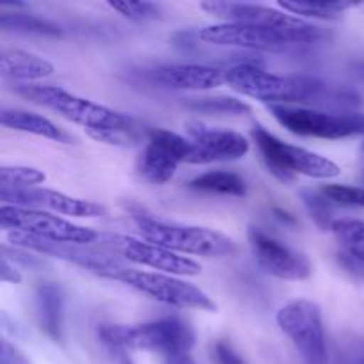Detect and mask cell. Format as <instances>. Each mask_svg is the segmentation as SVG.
<instances>
[{"label": "cell", "instance_id": "cell-1", "mask_svg": "<svg viewBox=\"0 0 364 364\" xmlns=\"http://www.w3.org/2000/svg\"><path fill=\"white\" fill-rule=\"evenodd\" d=\"M18 95L31 100L32 103L55 110L66 119L80 124L96 141L109 144H132L137 139L135 123L132 117L109 109L105 105L82 98L57 85L23 84L16 87Z\"/></svg>", "mask_w": 364, "mask_h": 364}, {"label": "cell", "instance_id": "cell-2", "mask_svg": "<svg viewBox=\"0 0 364 364\" xmlns=\"http://www.w3.org/2000/svg\"><path fill=\"white\" fill-rule=\"evenodd\" d=\"M98 338L109 352L117 354L127 363H130L124 355L127 350L159 352L169 359L191 354L196 341L194 329L176 316L139 326H102L98 329Z\"/></svg>", "mask_w": 364, "mask_h": 364}, {"label": "cell", "instance_id": "cell-3", "mask_svg": "<svg viewBox=\"0 0 364 364\" xmlns=\"http://www.w3.org/2000/svg\"><path fill=\"white\" fill-rule=\"evenodd\" d=\"M226 84L240 95L269 105L320 102L327 84L308 75H276L255 64H238L226 70Z\"/></svg>", "mask_w": 364, "mask_h": 364}, {"label": "cell", "instance_id": "cell-4", "mask_svg": "<svg viewBox=\"0 0 364 364\" xmlns=\"http://www.w3.org/2000/svg\"><path fill=\"white\" fill-rule=\"evenodd\" d=\"M135 224L144 240L166 247L176 255L206 256L219 258L237 251L235 242L226 235L205 226H183V224L162 223L146 215H135Z\"/></svg>", "mask_w": 364, "mask_h": 364}, {"label": "cell", "instance_id": "cell-5", "mask_svg": "<svg viewBox=\"0 0 364 364\" xmlns=\"http://www.w3.org/2000/svg\"><path fill=\"white\" fill-rule=\"evenodd\" d=\"M252 139L270 173L281 181H291L295 174L316 178V180H329L341 173L338 164H334L327 156L288 144L259 124L252 128Z\"/></svg>", "mask_w": 364, "mask_h": 364}, {"label": "cell", "instance_id": "cell-6", "mask_svg": "<svg viewBox=\"0 0 364 364\" xmlns=\"http://www.w3.org/2000/svg\"><path fill=\"white\" fill-rule=\"evenodd\" d=\"M201 9L212 16L223 18L224 21H237V23L262 25V27L274 28L297 46L313 45L322 36L316 25L294 16L287 11H277L274 7L259 6V4L203 2Z\"/></svg>", "mask_w": 364, "mask_h": 364}, {"label": "cell", "instance_id": "cell-7", "mask_svg": "<svg viewBox=\"0 0 364 364\" xmlns=\"http://www.w3.org/2000/svg\"><path fill=\"white\" fill-rule=\"evenodd\" d=\"M277 326L290 338L306 364H327V338L322 309L308 299H295L277 311Z\"/></svg>", "mask_w": 364, "mask_h": 364}, {"label": "cell", "instance_id": "cell-8", "mask_svg": "<svg viewBox=\"0 0 364 364\" xmlns=\"http://www.w3.org/2000/svg\"><path fill=\"white\" fill-rule=\"evenodd\" d=\"M281 127L302 137L347 139L364 135V114H333L294 105H269Z\"/></svg>", "mask_w": 364, "mask_h": 364}, {"label": "cell", "instance_id": "cell-9", "mask_svg": "<svg viewBox=\"0 0 364 364\" xmlns=\"http://www.w3.org/2000/svg\"><path fill=\"white\" fill-rule=\"evenodd\" d=\"M110 279L121 281L134 290L178 309H199L215 311V302L192 283L178 279L176 276L162 272H144V270L123 269L112 274Z\"/></svg>", "mask_w": 364, "mask_h": 364}, {"label": "cell", "instance_id": "cell-10", "mask_svg": "<svg viewBox=\"0 0 364 364\" xmlns=\"http://www.w3.org/2000/svg\"><path fill=\"white\" fill-rule=\"evenodd\" d=\"M0 224L7 231H20V233H27L52 242L91 245L100 240V233H96V231L77 226L64 217L48 213L45 210L2 205Z\"/></svg>", "mask_w": 364, "mask_h": 364}, {"label": "cell", "instance_id": "cell-11", "mask_svg": "<svg viewBox=\"0 0 364 364\" xmlns=\"http://www.w3.org/2000/svg\"><path fill=\"white\" fill-rule=\"evenodd\" d=\"M100 242L110 252L119 256L124 262L135 265L149 267L169 276H198L201 274V265L187 256L176 255L166 247L151 244L144 238L128 237V235L100 233Z\"/></svg>", "mask_w": 364, "mask_h": 364}, {"label": "cell", "instance_id": "cell-12", "mask_svg": "<svg viewBox=\"0 0 364 364\" xmlns=\"http://www.w3.org/2000/svg\"><path fill=\"white\" fill-rule=\"evenodd\" d=\"M191 141L171 130L155 128L139 156V174L153 185H164L174 176L180 164H188Z\"/></svg>", "mask_w": 364, "mask_h": 364}, {"label": "cell", "instance_id": "cell-13", "mask_svg": "<svg viewBox=\"0 0 364 364\" xmlns=\"http://www.w3.org/2000/svg\"><path fill=\"white\" fill-rule=\"evenodd\" d=\"M7 240L21 249L36 251L39 252V255L53 256V258H60L64 259V262L75 263V265H80L84 267V269L92 270V272L102 274V276L105 277H110L112 274L127 269L124 259H121L117 255H114V252L110 251H92L87 245L45 240V238L32 237V235L20 233V231H9V233H7Z\"/></svg>", "mask_w": 364, "mask_h": 364}, {"label": "cell", "instance_id": "cell-14", "mask_svg": "<svg viewBox=\"0 0 364 364\" xmlns=\"http://www.w3.org/2000/svg\"><path fill=\"white\" fill-rule=\"evenodd\" d=\"M247 240L256 263L270 276L284 281H304L311 276L313 269L308 256L288 247L272 235L251 226L247 230Z\"/></svg>", "mask_w": 364, "mask_h": 364}, {"label": "cell", "instance_id": "cell-15", "mask_svg": "<svg viewBox=\"0 0 364 364\" xmlns=\"http://www.w3.org/2000/svg\"><path fill=\"white\" fill-rule=\"evenodd\" d=\"M199 39L210 45L238 46V48L263 50V52H288L291 48H297V45H294L290 39L274 28L237 23V21L208 25L199 31Z\"/></svg>", "mask_w": 364, "mask_h": 364}, {"label": "cell", "instance_id": "cell-16", "mask_svg": "<svg viewBox=\"0 0 364 364\" xmlns=\"http://www.w3.org/2000/svg\"><path fill=\"white\" fill-rule=\"evenodd\" d=\"M187 134L191 141L188 164L230 162V160L244 159L251 149L247 139L238 132L191 123L187 124Z\"/></svg>", "mask_w": 364, "mask_h": 364}, {"label": "cell", "instance_id": "cell-17", "mask_svg": "<svg viewBox=\"0 0 364 364\" xmlns=\"http://www.w3.org/2000/svg\"><path fill=\"white\" fill-rule=\"evenodd\" d=\"M0 199L2 205L21 206V208H36V210H50L57 215L70 217H85V219H95V217L105 215V206L98 205L87 199L71 198L64 192L50 191V188H25V191H6L0 188Z\"/></svg>", "mask_w": 364, "mask_h": 364}, {"label": "cell", "instance_id": "cell-18", "mask_svg": "<svg viewBox=\"0 0 364 364\" xmlns=\"http://www.w3.org/2000/svg\"><path fill=\"white\" fill-rule=\"evenodd\" d=\"M153 80L176 91H208L226 84V71L203 64H171L153 71Z\"/></svg>", "mask_w": 364, "mask_h": 364}, {"label": "cell", "instance_id": "cell-19", "mask_svg": "<svg viewBox=\"0 0 364 364\" xmlns=\"http://www.w3.org/2000/svg\"><path fill=\"white\" fill-rule=\"evenodd\" d=\"M0 70L6 78L31 84V82L52 77L55 66L45 57L25 52V50H4L0 55Z\"/></svg>", "mask_w": 364, "mask_h": 364}, {"label": "cell", "instance_id": "cell-20", "mask_svg": "<svg viewBox=\"0 0 364 364\" xmlns=\"http://www.w3.org/2000/svg\"><path fill=\"white\" fill-rule=\"evenodd\" d=\"M0 123L6 128H9V130L39 135V137L64 142V144H70L73 141V137L68 132H64L63 128L57 127L53 121L23 109H2V112H0Z\"/></svg>", "mask_w": 364, "mask_h": 364}, {"label": "cell", "instance_id": "cell-21", "mask_svg": "<svg viewBox=\"0 0 364 364\" xmlns=\"http://www.w3.org/2000/svg\"><path fill=\"white\" fill-rule=\"evenodd\" d=\"M38 320L46 336L53 341L63 340V295L59 287L52 283L41 284L36 291Z\"/></svg>", "mask_w": 364, "mask_h": 364}, {"label": "cell", "instance_id": "cell-22", "mask_svg": "<svg viewBox=\"0 0 364 364\" xmlns=\"http://www.w3.org/2000/svg\"><path fill=\"white\" fill-rule=\"evenodd\" d=\"M188 187L199 192L235 196V198H244L247 194V185H245L244 178L237 173H230V171H210V173L194 178Z\"/></svg>", "mask_w": 364, "mask_h": 364}, {"label": "cell", "instance_id": "cell-23", "mask_svg": "<svg viewBox=\"0 0 364 364\" xmlns=\"http://www.w3.org/2000/svg\"><path fill=\"white\" fill-rule=\"evenodd\" d=\"M331 231L341 247V255L364 262V220L343 217L331 223Z\"/></svg>", "mask_w": 364, "mask_h": 364}, {"label": "cell", "instance_id": "cell-24", "mask_svg": "<svg viewBox=\"0 0 364 364\" xmlns=\"http://www.w3.org/2000/svg\"><path fill=\"white\" fill-rule=\"evenodd\" d=\"M354 2H279V7L294 16L320 18V20H338L345 11L352 9Z\"/></svg>", "mask_w": 364, "mask_h": 364}, {"label": "cell", "instance_id": "cell-25", "mask_svg": "<svg viewBox=\"0 0 364 364\" xmlns=\"http://www.w3.org/2000/svg\"><path fill=\"white\" fill-rule=\"evenodd\" d=\"M0 27L6 31L23 32V34H38V36H60L63 28L59 25L52 23L48 20H41L32 14L21 13H6L0 16Z\"/></svg>", "mask_w": 364, "mask_h": 364}, {"label": "cell", "instance_id": "cell-26", "mask_svg": "<svg viewBox=\"0 0 364 364\" xmlns=\"http://www.w3.org/2000/svg\"><path fill=\"white\" fill-rule=\"evenodd\" d=\"M46 174L36 167L27 166H4L0 169V188L6 191H25L43 183Z\"/></svg>", "mask_w": 364, "mask_h": 364}, {"label": "cell", "instance_id": "cell-27", "mask_svg": "<svg viewBox=\"0 0 364 364\" xmlns=\"http://www.w3.org/2000/svg\"><path fill=\"white\" fill-rule=\"evenodd\" d=\"M187 105L194 110L213 114H244L251 110L247 103L228 96H215V98H188Z\"/></svg>", "mask_w": 364, "mask_h": 364}, {"label": "cell", "instance_id": "cell-28", "mask_svg": "<svg viewBox=\"0 0 364 364\" xmlns=\"http://www.w3.org/2000/svg\"><path fill=\"white\" fill-rule=\"evenodd\" d=\"M320 194L329 203H334V205L359 206V208H364V187L331 183L320 188Z\"/></svg>", "mask_w": 364, "mask_h": 364}, {"label": "cell", "instance_id": "cell-29", "mask_svg": "<svg viewBox=\"0 0 364 364\" xmlns=\"http://www.w3.org/2000/svg\"><path fill=\"white\" fill-rule=\"evenodd\" d=\"M109 6L134 21H149L160 16V7L153 2H109Z\"/></svg>", "mask_w": 364, "mask_h": 364}, {"label": "cell", "instance_id": "cell-30", "mask_svg": "<svg viewBox=\"0 0 364 364\" xmlns=\"http://www.w3.org/2000/svg\"><path fill=\"white\" fill-rule=\"evenodd\" d=\"M302 198H304V203L308 205L311 215H315L316 223L322 224V226L331 228L329 213H327L329 212V208H327L329 201H327L322 194H316V192H308V191L302 192Z\"/></svg>", "mask_w": 364, "mask_h": 364}, {"label": "cell", "instance_id": "cell-31", "mask_svg": "<svg viewBox=\"0 0 364 364\" xmlns=\"http://www.w3.org/2000/svg\"><path fill=\"white\" fill-rule=\"evenodd\" d=\"M212 358L215 364H245L242 355L228 341H215L212 348Z\"/></svg>", "mask_w": 364, "mask_h": 364}, {"label": "cell", "instance_id": "cell-32", "mask_svg": "<svg viewBox=\"0 0 364 364\" xmlns=\"http://www.w3.org/2000/svg\"><path fill=\"white\" fill-rule=\"evenodd\" d=\"M0 364H32L31 359L16 347L11 345L7 340H2L0 345Z\"/></svg>", "mask_w": 364, "mask_h": 364}, {"label": "cell", "instance_id": "cell-33", "mask_svg": "<svg viewBox=\"0 0 364 364\" xmlns=\"http://www.w3.org/2000/svg\"><path fill=\"white\" fill-rule=\"evenodd\" d=\"M0 277H2L4 283H14L18 284L21 281L20 270L14 267V263L9 262L6 255L2 256V267H0Z\"/></svg>", "mask_w": 364, "mask_h": 364}, {"label": "cell", "instance_id": "cell-34", "mask_svg": "<svg viewBox=\"0 0 364 364\" xmlns=\"http://www.w3.org/2000/svg\"><path fill=\"white\" fill-rule=\"evenodd\" d=\"M340 262H341V265L348 270V272H352L354 276L364 279V262H358V259L348 258V256H345V255H340Z\"/></svg>", "mask_w": 364, "mask_h": 364}, {"label": "cell", "instance_id": "cell-35", "mask_svg": "<svg viewBox=\"0 0 364 364\" xmlns=\"http://www.w3.org/2000/svg\"><path fill=\"white\" fill-rule=\"evenodd\" d=\"M167 364H198L194 361L191 354H181V355H174V358L167 359Z\"/></svg>", "mask_w": 364, "mask_h": 364}, {"label": "cell", "instance_id": "cell-36", "mask_svg": "<svg viewBox=\"0 0 364 364\" xmlns=\"http://www.w3.org/2000/svg\"><path fill=\"white\" fill-rule=\"evenodd\" d=\"M363 149H364V144H363Z\"/></svg>", "mask_w": 364, "mask_h": 364}]
</instances>
